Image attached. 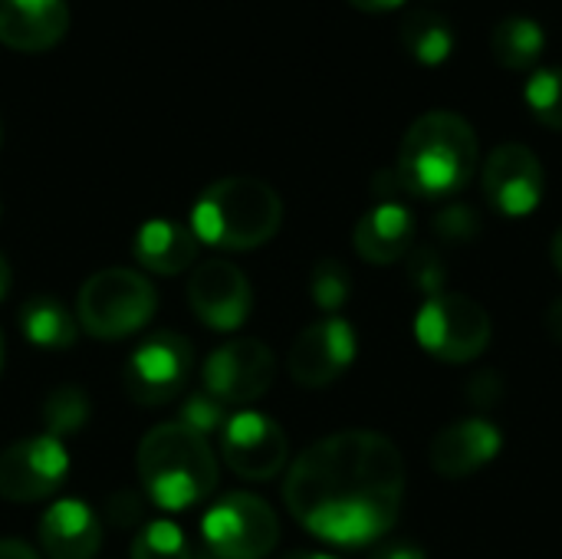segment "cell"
<instances>
[{"label":"cell","instance_id":"f1b7e54d","mask_svg":"<svg viewBox=\"0 0 562 559\" xmlns=\"http://www.w3.org/2000/svg\"><path fill=\"white\" fill-rule=\"evenodd\" d=\"M408 277H412V283H415L425 297H435V293L445 290V264H441V257H438L435 250H428V247H422V250L412 254V260H408Z\"/></svg>","mask_w":562,"mask_h":559},{"label":"cell","instance_id":"cb8c5ba5","mask_svg":"<svg viewBox=\"0 0 562 559\" xmlns=\"http://www.w3.org/2000/svg\"><path fill=\"white\" fill-rule=\"evenodd\" d=\"M527 105L547 125L562 132V66H540L527 79Z\"/></svg>","mask_w":562,"mask_h":559},{"label":"cell","instance_id":"ba28073f","mask_svg":"<svg viewBox=\"0 0 562 559\" xmlns=\"http://www.w3.org/2000/svg\"><path fill=\"white\" fill-rule=\"evenodd\" d=\"M191 362V343L171 329H158L132 349L125 362V389L138 405H168L184 392Z\"/></svg>","mask_w":562,"mask_h":559},{"label":"cell","instance_id":"5bb4252c","mask_svg":"<svg viewBox=\"0 0 562 559\" xmlns=\"http://www.w3.org/2000/svg\"><path fill=\"white\" fill-rule=\"evenodd\" d=\"M188 303L194 316L217 333H234L254 310L250 280L227 260H204L188 280Z\"/></svg>","mask_w":562,"mask_h":559},{"label":"cell","instance_id":"3957f363","mask_svg":"<svg viewBox=\"0 0 562 559\" xmlns=\"http://www.w3.org/2000/svg\"><path fill=\"white\" fill-rule=\"evenodd\" d=\"M283 224L280 194L250 175H231L201 191L191 208V234L198 244L221 250H254L277 237Z\"/></svg>","mask_w":562,"mask_h":559},{"label":"cell","instance_id":"e575fe53","mask_svg":"<svg viewBox=\"0 0 562 559\" xmlns=\"http://www.w3.org/2000/svg\"><path fill=\"white\" fill-rule=\"evenodd\" d=\"M547 329H550V336L562 346V297L550 306V313H547Z\"/></svg>","mask_w":562,"mask_h":559},{"label":"cell","instance_id":"1f68e13d","mask_svg":"<svg viewBox=\"0 0 562 559\" xmlns=\"http://www.w3.org/2000/svg\"><path fill=\"white\" fill-rule=\"evenodd\" d=\"M372 559H425V554L412 544H392V547L379 550Z\"/></svg>","mask_w":562,"mask_h":559},{"label":"cell","instance_id":"836d02e7","mask_svg":"<svg viewBox=\"0 0 562 559\" xmlns=\"http://www.w3.org/2000/svg\"><path fill=\"white\" fill-rule=\"evenodd\" d=\"M349 3L366 10V13H389V10H398L405 0H349Z\"/></svg>","mask_w":562,"mask_h":559},{"label":"cell","instance_id":"f35d334b","mask_svg":"<svg viewBox=\"0 0 562 559\" xmlns=\"http://www.w3.org/2000/svg\"><path fill=\"white\" fill-rule=\"evenodd\" d=\"M0 369H3V333H0Z\"/></svg>","mask_w":562,"mask_h":559},{"label":"cell","instance_id":"74e56055","mask_svg":"<svg viewBox=\"0 0 562 559\" xmlns=\"http://www.w3.org/2000/svg\"><path fill=\"white\" fill-rule=\"evenodd\" d=\"M283 559H336V557H329V554H290V557H283Z\"/></svg>","mask_w":562,"mask_h":559},{"label":"cell","instance_id":"7a4b0ae2","mask_svg":"<svg viewBox=\"0 0 562 559\" xmlns=\"http://www.w3.org/2000/svg\"><path fill=\"white\" fill-rule=\"evenodd\" d=\"M481 145L471 122L458 112L435 109L408 125L395 175L415 198H451L471 185Z\"/></svg>","mask_w":562,"mask_h":559},{"label":"cell","instance_id":"2e32d148","mask_svg":"<svg viewBox=\"0 0 562 559\" xmlns=\"http://www.w3.org/2000/svg\"><path fill=\"white\" fill-rule=\"evenodd\" d=\"M69 30L66 0H0V43L16 53H46Z\"/></svg>","mask_w":562,"mask_h":559},{"label":"cell","instance_id":"52a82bcc","mask_svg":"<svg viewBox=\"0 0 562 559\" xmlns=\"http://www.w3.org/2000/svg\"><path fill=\"white\" fill-rule=\"evenodd\" d=\"M201 537L214 559H263L280 544V521L257 494H227L201 517Z\"/></svg>","mask_w":562,"mask_h":559},{"label":"cell","instance_id":"d4e9b609","mask_svg":"<svg viewBox=\"0 0 562 559\" xmlns=\"http://www.w3.org/2000/svg\"><path fill=\"white\" fill-rule=\"evenodd\" d=\"M132 559H191V544L178 524L151 521L135 534Z\"/></svg>","mask_w":562,"mask_h":559},{"label":"cell","instance_id":"603a6c76","mask_svg":"<svg viewBox=\"0 0 562 559\" xmlns=\"http://www.w3.org/2000/svg\"><path fill=\"white\" fill-rule=\"evenodd\" d=\"M43 428L46 435L53 438H69V435H79L89 418H92V405H89V395L76 385H63V389H53L43 402Z\"/></svg>","mask_w":562,"mask_h":559},{"label":"cell","instance_id":"f546056e","mask_svg":"<svg viewBox=\"0 0 562 559\" xmlns=\"http://www.w3.org/2000/svg\"><path fill=\"white\" fill-rule=\"evenodd\" d=\"M468 402L471 405H477V409H487V405H497L501 402V395H504V382H501V376L497 372H477V376H471L468 379Z\"/></svg>","mask_w":562,"mask_h":559},{"label":"cell","instance_id":"277c9868","mask_svg":"<svg viewBox=\"0 0 562 559\" xmlns=\"http://www.w3.org/2000/svg\"><path fill=\"white\" fill-rule=\"evenodd\" d=\"M135 465L148 501L171 514L207 501L217 488V458L207 438L181 422L151 428L138 445Z\"/></svg>","mask_w":562,"mask_h":559},{"label":"cell","instance_id":"4316f807","mask_svg":"<svg viewBox=\"0 0 562 559\" xmlns=\"http://www.w3.org/2000/svg\"><path fill=\"white\" fill-rule=\"evenodd\" d=\"M227 405L224 402H217L211 392H204V389H198V392H191L184 402H181V412H178V422L184 425V428H191L194 435H201V438H207V435H214V432H224V425H227Z\"/></svg>","mask_w":562,"mask_h":559},{"label":"cell","instance_id":"e0dca14e","mask_svg":"<svg viewBox=\"0 0 562 559\" xmlns=\"http://www.w3.org/2000/svg\"><path fill=\"white\" fill-rule=\"evenodd\" d=\"M40 544L49 559H92L102 547V521L86 501H56L40 517Z\"/></svg>","mask_w":562,"mask_h":559},{"label":"cell","instance_id":"8d00e7d4","mask_svg":"<svg viewBox=\"0 0 562 559\" xmlns=\"http://www.w3.org/2000/svg\"><path fill=\"white\" fill-rule=\"evenodd\" d=\"M550 254H553V264H557V270L562 273V227L553 234V247H550Z\"/></svg>","mask_w":562,"mask_h":559},{"label":"cell","instance_id":"5b68a950","mask_svg":"<svg viewBox=\"0 0 562 559\" xmlns=\"http://www.w3.org/2000/svg\"><path fill=\"white\" fill-rule=\"evenodd\" d=\"M158 293L148 277L128 267L92 273L79 290V326L95 339H125L148 326Z\"/></svg>","mask_w":562,"mask_h":559},{"label":"cell","instance_id":"8fae6325","mask_svg":"<svg viewBox=\"0 0 562 559\" xmlns=\"http://www.w3.org/2000/svg\"><path fill=\"white\" fill-rule=\"evenodd\" d=\"M484 198L487 204L504 214V217H530L547 191V175H543V161L533 155V148L520 145V142H507L497 145L487 155L484 175Z\"/></svg>","mask_w":562,"mask_h":559},{"label":"cell","instance_id":"d590c367","mask_svg":"<svg viewBox=\"0 0 562 559\" xmlns=\"http://www.w3.org/2000/svg\"><path fill=\"white\" fill-rule=\"evenodd\" d=\"M10 283H13V273H10V264H7V257L0 254V300L10 293Z\"/></svg>","mask_w":562,"mask_h":559},{"label":"cell","instance_id":"8992f818","mask_svg":"<svg viewBox=\"0 0 562 559\" xmlns=\"http://www.w3.org/2000/svg\"><path fill=\"white\" fill-rule=\"evenodd\" d=\"M415 336L441 362H471L491 346V316L471 297L441 290L425 297L415 316Z\"/></svg>","mask_w":562,"mask_h":559},{"label":"cell","instance_id":"484cf974","mask_svg":"<svg viewBox=\"0 0 562 559\" xmlns=\"http://www.w3.org/2000/svg\"><path fill=\"white\" fill-rule=\"evenodd\" d=\"M310 293H313V303L319 310L336 313V310H342L349 303L352 277L339 260H323V264H316V270L310 277Z\"/></svg>","mask_w":562,"mask_h":559},{"label":"cell","instance_id":"ac0fdd59","mask_svg":"<svg viewBox=\"0 0 562 559\" xmlns=\"http://www.w3.org/2000/svg\"><path fill=\"white\" fill-rule=\"evenodd\" d=\"M352 244L359 257L375 267L395 264L415 244V214L402 201H379L359 217L352 231Z\"/></svg>","mask_w":562,"mask_h":559},{"label":"cell","instance_id":"d6a6232c","mask_svg":"<svg viewBox=\"0 0 562 559\" xmlns=\"http://www.w3.org/2000/svg\"><path fill=\"white\" fill-rule=\"evenodd\" d=\"M0 559H40L33 547L20 544V540H0Z\"/></svg>","mask_w":562,"mask_h":559},{"label":"cell","instance_id":"7c38bea8","mask_svg":"<svg viewBox=\"0 0 562 559\" xmlns=\"http://www.w3.org/2000/svg\"><path fill=\"white\" fill-rule=\"evenodd\" d=\"M221 455L244 481H270L286 468L290 441L270 415L244 409L227 418L221 432Z\"/></svg>","mask_w":562,"mask_h":559},{"label":"cell","instance_id":"d6986e66","mask_svg":"<svg viewBox=\"0 0 562 559\" xmlns=\"http://www.w3.org/2000/svg\"><path fill=\"white\" fill-rule=\"evenodd\" d=\"M132 254L145 270L175 277V273H184L198 260V237L191 234V227H184L178 221L155 217L135 231Z\"/></svg>","mask_w":562,"mask_h":559},{"label":"cell","instance_id":"ffe728a7","mask_svg":"<svg viewBox=\"0 0 562 559\" xmlns=\"http://www.w3.org/2000/svg\"><path fill=\"white\" fill-rule=\"evenodd\" d=\"M20 333L26 343L46 353H63L76 343V316L49 293H33L20 306Z\"/></svg>","mask_w":562,"mask_h":559},{"label":"cell","instance_id":"7402d4cb","mask_svg":"<svg viewBox=\"0 0 562 559\" xmlns=\"http://www.w3.org/2000/svg\"><path fill=\"white\" fill-rule=\"evenodd\" d=\"M402 43L422 66H445L454 53V23L438 10H415L402 20Z\"/></svg>","mask_w":562,"mask_h":559},{"label":"cell","instance_id":"9c48e42d","mask_svg":"<svg viewBox=\"0 0 562 559\" xmlns=\"http://www.w3.org/2000/svg\"><path fill=\"white\" fill-rule=\"evenodd\" d=\"M69 474V451L53 435H33L0 455V497L13 504L46 501Z\"/></svg>","mask_w":562,"mask_h":559},{"label":"cell","instance_id":"9a60e30c","mask_svg":"<svg viewBox=\"0 0 562 559\" xmlns=\"http://www.w3.org/2000/svg\"><path fill=\"white\" fill-rule=\"evenodd\" d=\"M504 451V435L487 418L445 425L431 441V468L448 481H464L484 471Z\"/></svg>","mask_w":562,"mask_h":559},{"label":"cell","instance_id":"6da1fadb","mask_svg":"<svg viewBox=\"0 0 562 559\" xmlns=\"http://www.w3.org/2000/svg\"><path fill=\"white\" fill-rule=\"evenodd\" d=\"M402 451L379 432H339L310 445L283 481L293 521L336 547L382 540L402 514Z\"/></svg>","mask_w":562,"mask_h":559},{"label":"cell","instance_id":"4fadbf2b","mask_svg":"<svg viewBox=\"0 0 562 559\" xmlns=\"http://www.w3.org/2000/svg\"><path fill=\"white\" fill-rule=\"evenodd\" d=\"M356 353H359L356 329L339 316H326L296 336V343L290 346L286 366L296 385L326 389L349 372V366L356 362Z\"/></svg>","mask_w":562,"mask_h":559},{"label":"cell","instance_id":"44dd1931","mask_svg":"<svg viewBox=\"0 0 562 559\" xmlns=\"http://www.w3.org/2000/svg\"><path fill=\"white\" fill-rule=\"evenodd\" d=\"M543 49H547V30L524 13L504 16L491 30V53L510 72H533Z\"/></svg>","mask_w":562,"mask_h":559},{"label":"cell","instance_id":"83f0119b","mask_svg":"<svg viewBox=\"0 0 562 559\" xmlns=\"http://www.w3.org/2000/svg\"><path fill=\"white\" fill-rule=\"evenodd\" d=\"M435 234L445 244H471L481 234V217L468 204H451L435 217Z\"/></svg>","mask_w":562,"mask_h":559},{"label":"cell","instance_id":"30bf717a","mask_svg":"<svg viewBox=\"0 0 562 559\" xmlns=\"http://www.w3.org/2000/svg\"><path fill=\"white\" fill-rule=\"evenodd\" d=\"M277 379L270 346L257 339H234L217 346L201 369V385L224 405H247L260 399Z\"/></svg>","mask_w":562,"mask_h":559},{"label":"cell","instance_id":"4dcf8cb0","mask_svg":"<svg viewBox=\"0 0 562 559\" xmlns=\"http://www.w3.org/2000/svg\"><path fill=\"white\" fill-rule=\"evenodd\" d=\"M105 517H109L115 527H132V524L142 517V501H138L135 494L122 491V494H115V497L105 504Z\"/></svg>","mask_w":562,"mask_h":559}]
</instances>
